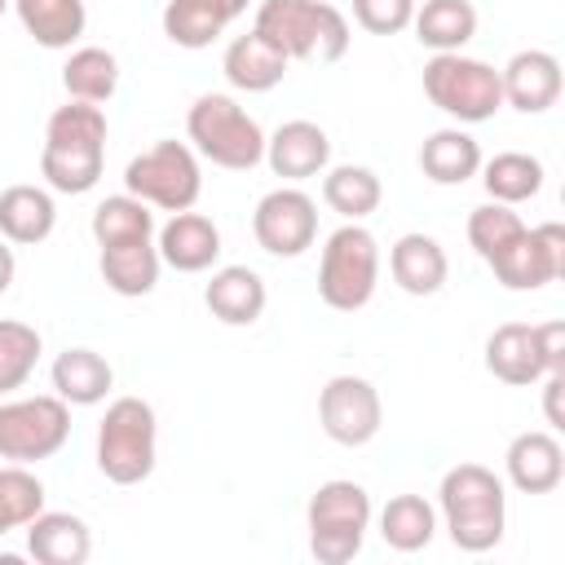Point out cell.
Here are the masks:
<instances>
[{
    "instance_id": "d590c367",
    "label": "cell",
    "mask_w": 565,
    "mask_h": 565,
    "mask_svg": "<svg viewBox=\"0 0 565 565\" xmlns=\"http://www.w3.org/2000/svg\"><path fill=\"white\" fill-rule=\"evenodd\" d=\"M44 512V481L31 463H0V521L4 530H26Z\"/></svg>"
},
{
    "instance_id": "e0dca14e",
    "label": "cell",
    "mask_w": 565,
    "mask_h": 565,
    "mask_svg": "<svg viewBox=\"0 0 565 565\" xmlns=\"http://www.w3.org/2000/svg\"><path fill=\"white\" fill-rule=\"evenodd\" d=\"M503 472L521 494H552L565 477V450L552 428L516 433L503 450Z\"/></svg>"
},
{
    "instance_id": "44dd1931",
    "label": "cell",
    "mask_w": 565,
    "mask_h": 565,
    "mask_svg": "<svg viewBox=\"0 0 565 565\" xmlns=\"http://www.w3.org/2000/svg\"><path fill=\"white\" fill-rule=\"evenodd\" d=\"M26 556L40 565H84L93 556V530L75 512H40L26 521Z\"/></svg>"
},
{
    "instance_id": "e575fe53",
    "label": "cell",
    "mask_w": 565,
    "mask_h": 565,
    "mask_svg": "<svg viewBox=\"0 0 565 565\" xmlns=\"http://www.w3.org/2000/svg\"><path fill=\"white\" fill-rule=\"evenodd\" d=\"M40 331L31 322H18V318H0V397L22 388L40 362Z\"/></svg>"
},
{
    "instance_id": "7bdbcfd3",
    "label": "cell",
    "mask_w": 565,
    "mask_h": 565,
    "mask_svg": "<svg viewBox=\"0 0 565 565\" xmlns=\"http://www.w3.org/2000/svg\"><path fill=\"white\" fill-rule=\"evenodd\" d=\"M9 4H13V0H0V13H4V9H9Z\"/></svg>"
},
{
    "instance_id": "3957f363",
    "label": "cell",
    "mask_w": 565,
    "mask_h": 565,
    "mask_svg": "<svg viewBox=\"0 0 565 565\" xmlns=\"http://www.w3.org/2000/svg\"><path fill=\"white\" fill-rule=\"evenodd\" d=\"M252 31L265 35L287 62H340L349 53V22L327 0H260Z\"/></svg>"
},
{
    "instance_id": "8fae6325",
    "label": "cell",
    "mask_w": 565,
    "mask_h": 565,
    "mask_svg": "<svg viewBox=\"0 0 565 565\" xmlns=\"http://www.w3.org/2000/svg\"><path fill=\"white\" fill-rule=\"evenodd\" d=\"M318 424L335 446H366L384 428V402L380 388L366 375H331L318 393Z\"/></svg>"
},
{
    "instance_id": "9c48e42d",
    "label": "cell",
    "mask_w": 565,
    "mask_h": 565,
    "mask_svg": "<svg viewBox=\"0 0 565 565\" xmlns=\"http://www.w3.org/2000/svg\"><path fill=\"white\" fill-rule=\"evenodd\" d=\"M124 190L159 212H185L203 194V168L194 146L185 141H154L124 168Z\"/></svg>"
},
{
    "instance_id": "2e32d148",
    "label": "cell",
    "mask_w": 565,
    "mask_h": 565,
    "mask_svg": "<svg viewBox=\"0 0 565 565\" xmlns=\"http://www.w3.org/2000/svg\"><path fill=\"white\" fill-rule=\"evenodd\" d=\"M265 163L282 181H309L331 168V137L313 119H287L265 137Z\"/></svg>"
},
{
    "instance_id": "8992f818",
    "label": "cell",
    "mask_w": 565,
    "mask_h": 565,
    "mask_svg": "<svg viewBox=\"0 0 565 565\" xmlns=\"http://www.w3.org/2000/svg\"><path fill=\"white\" fill-rule=\"evenodd\" d=\"M97 472L115 486H137L159 459V419L146 397H115L97 424Z\"/></svg>"
},
{
    "instance_id": "5bb4252c",
    "label": "cell",
    "mask_w": 565,
    "mask_h": 565,
    "mask_svg": "<svg viewBox=\"0 0 565 565\" xmlns=\"http://www.w3.org/2000/svg\"><path fill=\"white\" fill-rule=\"evenodd\" d=\"M154 247H159V260L177 274H203L221 260V230L212 216L185 207V212H172L159 234H154Z\"/></svg>"
},
{
    "instance_id": "484cf974",
    "label": "cell",
    "mask_w": 565,
    "mask_h": 565,
    "mask_svg": "<svg viewBox=\"0 0 565 565\" xmlns=\"http://www.w3.org/2000/svg\"><path fill=\"white\" fill-rule=\"evenodd\" d=\"M419 172L433 185H463L481 172V146L463 128H437L419 146Z\"/></svg>"
},
{
    "instance_id": "d6986e66",
    "label": "cell",
    "mask_w": 565,
    "mask_h": 565,
    "mask_svg": "<svg viewBox=\"0 0 565 565\" xmlns=\"http://www.w3.org/2000/svg\"><path fill=\"white\" fill-rule=\"evenodd\" d=\"M265 300H269L265 278L252 265H221V269H212L207 287H203L207 313L225 327H252L265 313Z\"/></svg>"
},
{
    "instance_id": "4fadbf2b",
    "label": "cell",
    "mask_w": 565,
    "mask_h": 565,
    "mask_svg": "<svg viewBox=\"0 0 565 565\" xmlns=\"http://www.w3.org/2000/svg\"><path fill=\"white\" fill-rule=\"evenodd\" d=\"M486 265L494 269V278L508 291H539V287H547L565 274V225L561 221L525 225V234L516 243H508Z\"/></svg>"
},
{
    "instance_id": "4316f807",
    "label": "cell",
    "mask_w": 565,
    "mask_h": 565,
    "mask_svg": "<svg viewBox=\"0 0 565 565\" xmlns=\"http://www.w3.org/2000/svg\"><path fill=\"white\" fill-rule=\"evenodd\" d=\"M415 40L433 53H463V44L477 35V9L472 0H424L415 4Z\"/></svg>"
},
{
    "instance_id": "cb8c5ba5",
    "label": "cell",
    "mask_w": 565,
    "mask_h": 565,
    "mask_svg": "<svg viewBox=\"0 0 565 565\" xmlns=\"http://www.w3.org/2000/svg\"><path fill=\"white\" fill-rule=\"evenodd\" d=\"M53 393L66 402V406H97L106 402L110 384H115V366L97 353V349H62L53 358Z\"/></svg>"
},
{
    "instance_id": "f1b7e54d",
    "label": "cell",
    "mask_w": 565,
    "mask_h": 565,
    "mask_svg": "<svg viewBox=\"0 0 565 565\" xmlns=\"http://www.w3.org/2000/svg\"><path fill=\"white\" fill-rule=\"evenodd\" d=\"M384 199L375 168L366 163H335L322 172V203L344 221H366Z\"/></svg>"
},
{
    "instance_id": "b9f144b4",
    "label": "cell",
    "mask_w": 565,
    "mask_h": 565,
    "mask_svg": "<svg viewBox=\"0 0 565 565\" xmlns=\"http://www.w3.org/2000/svg\"><path fill=\"white\" fill-rule=\"evenodd\" d=\"M216 4H221V9L230 13V22H234V18H243V13H247V4H252V0H216Z\"/></svg>"
},
{
    "instance_id": "83f0119b",
    "label": "cell",
    "mask_w": 565,
    "mask_h": 565,
    "mask_svg": "<svg viewBox=\"0 0 565 565\" xmlns=\"http://www.w3.org/2000/svg\"><path fill=\"white\" fill-rule=\"evenodd\" d=\"M13 13L40 49H71L88 26L84 0H13Z\"/></svg>"
},
{
    "instance_id": "7a4b0ae2",
    "label": "cell",
    "mask_w": 565,
    "mask_h": 565,
    "mask_svg": "<svg viewBox=\"0 0 565 565\" xmlns=\"http://www.w3.org/2000/svg\"><path fill=\"white\" fill-rule=\"evenodd\" d=\"M437 512L459 552H490L508 530V494L503 477L486 463H455L437 486Z\"/></svg>"
},
{
    "instance_id": "7402d4cb",
    "label": "cell",
    "mask_w": 565,
    "mask_h": 565,
    "mask_svg": "<svg viewBox=\"0 0 565 565\" xmlns=\"http://www.w3.org/2000/svg\"><path fill=\"white\" fill-rule=\"evenodd\" d=\"M57 225V203L44 185H9L0 190V238L13 247H35L53 234Z\"/></svg>"
},
{
    "instance_id": "4dcf8cb0",
    "label": "cell",
    "mask_w": 565,
    "mask_h": 565,
    "mask_svg": "<svg viewBox=\"0 0 565 565\" xmlns=\"http://www.w3.org/2000/svg\"><path fill=\"white\" fill-rule=\"evenodd\" d=\"M62 88L75 102L106 106L115 97V88H119V57L110 49H97V44L71 49V57L62 66Z\"/></svg>"
},
{
    "instance_id": "74e56055",
    "label": "cell",
    "mask_w": 565,
    "mask_h": 565,
    "mask_svg": "<svg viewBox=\"0 0 565 565\" xmlns=\"http://www.w3.org/2000/svg\"><path fill=\"white\" fill-rule=\"evenodd\" d=\"M415 18V0H353V22L371 35H397Z\"/></svg>"
},
{
    "instance_id": "9a60e30c",
    "label": "cell",
    "mask_w": 565,
    "mask_h": 565,
    "mask_svg": "<svg viewBox=\"0 0 565 565\" xmlns=\"http://www.w3.org/2000/svg\"><path fill=\"white\" fill-rule=\"evenodd\" d=\"M499 88H503V106L521 115H543L561 102V62L547 49H521L499 71Z\"/></svg>"
},
{
    "instance_id": "7c38bea8",
    "label": "cell",
    "mask_w": 565,
    "mask_h": 565,
    "mask_svg": "<svg viewBox=\"0 0 565 565\" xmlns=\"http://www.w3.org/2000/svg\"><path fill=\"white\" fill-rule=\"evenodd\" d=\"M252 234H256V247L260 252L291 260V256L309 252L313 238H318V203L300 185H278V190H269L256 203Z\"/></svg>"
},
{
    "instance_id": "ac0fdd59",
    "label": "cell",
    "mask_w": 565,
    "mask_h": 565,
    "mask_svg": "<svg viewBox=\"0 0 565 565\" xmlns=\"http://www.w3.org/2000/svg\"><path fill=\"white\" fill-rule=\"evenodd\" d=\"M486 371L512 388H530L547 375V358L539 344V327L530 322H503L486 340Z\"/></svg>"
},
{
    "instance_id": "ba28073f",
    "label": "cell",
    "mask_w": 565,
    "mask_h": 565,
    "mask_svg": "<svg viewBox=\"0 0 565 565\" xmlns=\"http://www.w3.org/2000/svg\"><path fill=\"white\" fill-rule=\"evenodd\" d=\"M424 97L455 124H486L503 110L499 71L468 53H433L424 62Z\"/></svg>"
},
{
    "instance_id": "ee69618b",
    "label": "cell",
    "mask_w": 565,
    "mask_h": 565,
    "mask_svg": "<svg viewBox=\"0 0 565 565\" xmlns=\"http://www.w3.org/2000/svg\"><path fill=\"white\" fill-rule=\"evenodd\" d=\"M4 534H9V530H4V521H0V539H4Z\"/></svg>"
},
{
    "instance_id": "f546056e",
    "label": "cell",
    "mask_w": 565,
    "mask_h": 565,
    "mask_svg": "<svg viewBox=\"0 0 565 565\" xmlns=\"http://www.w3.org/2000/svg\"><path fill=\"white\" fill-rule=\"evenodd\" d=\"M543 159L539 154H525V150H499L494 159H481V185L494 203H525L543 190Z\"/></svg>"
},
{
    "instance_id": "ab89813d",
    "label": "cell",
    "mask_w": 565,
    "mask_h": 565,
    "mask_svg": "<svg viewBox=\"0 0 565 565\" xmlns=\"http://www.w3.org/2000/svg\"><path fill=\"white\" fill-rule=\"evenodd\" d=\"M561 393H565V371H547V375H543V415H547L552 433H556V428H565V415H561Z\"/></svg>"
},
{
    "instance_id": "1f68e13d",
    "label": "cell",
    "mask_w": 565,
    "mask_h": 565,
    "mask_svg": "<svg viewBox=\"0 0 565 565\" xmlns=\"http://www.w3.org/2000/svg\"><path fill=\"white\" fill-rule=\"evenodd\" d=\"M437 534V508L424 494H393L380 508V539L393 552H424Z\"/></svg>"
},
{
    "instance_id": "5b68a950",
    "label": "cell",
    "mask_w": 565,
    "mask_h": 565,
    "mask_svg": "<svg viewBox=\"0 0 565 565\" xmlns=\"http://www.w3.org/2000/svg\"><path fill=\"white\" fill-rule=\"evenodd\" d=\"M371 494L366 486L349 477H331L309 494L305 508V530H309V552L318 565H344L362 552L366 530H371Z\"/></svg>"
},
{
    "instance_id": "6da1fadb",
    "label": "cell",
    "mask_w": 565,
    "mask_h": 565,
    "mask_svg": "<svg viewBox=\"0 0 565 565\" xmlns=\"http://www.w3.org/2000/svg\"><path fill=\"white\" fill-rule=\"evenodd\" d=\"M106 168V110L93 102H66L44 124L40 177L57 194H88Z\"/></svg>"
},
{
    "instance_id": "8d00e7d4",
    "label": "cell",
    "mask_w": 565,
    "mask_h": 565,
    "mask_svg": "<svg viewBox=\"0 0 565 565\" xmlns=\"http://www.w3.org/2000/svg\"><path fill=\"white\" fill-rule=\"evenodd\" d=\"M525 234V221L516 216V207H508V203H481V207H472L468 212V243H472V252L481 256V260H494L508 243H516Z\"/></svg>"
},
{
    "instance_id": "277c9868",
    "label": "cell",
    "mask_w": 565,
    "mask_h": 565,
    "mask_svg": "<svg viewBox=\"0 0 565 565\" xmlns=\"http://www.w3.org/2000/svg\"><path fill=\"white\" fill-rule=\"evenodd\" d=\"M185 132L199 159L225 168V172H252L265 163V128L230 97V93H203L185 110Z\"/></svg>"
},
{
    "instance_id": "d6a6232c",
    "label": "cell",
    "mask_w": 565,
    "mask_h": 565,
    "mask_svg": "<svg viewBox=\"0 0 565 565\" xmlns=\"http://www.w3.org/2000/svg\"><path fill=\"white\" fill-rule=\"evenodd\" d=\"M159 22H163V35L177 49H207L225 35L230 13L216 0H168Z\"/></svg>"
},
{
    "instance_id": "60d3db41",
    "label": "cell",
    "mask_w": 565,
    "mask_h": 565,
    "mask_svg": "<svg viewBox=\"0 0 565 565\" xmlns=\"http://www.w3.org/2000/svg\"><path fill=\"white\" fill-rule=\"evenodd\" d=\"M13 274H18V260H13V247L0 238V296L13 287Z\"/></svg>"
},
{
    "instance_id": "836d02e7",
    "label": "cell",
    "mask_w": 565,
    "mask_h": 565,
    "mask_svg": "<svg viewBox=\"0 0 565 565\" xmlns=\"http://www.w3.org/2000/svg\"><path fill=\"white\" fill-rule=\"evenodd\" d=\"M93 238L97 247H115V243H137V238H154V212L150 203L124 194H110L93 207Z\"/></svg>"
},
{
    "instance_id": "d4e9b609",
    "label": "cell",
    "mask_w": 565,
    "mask_h": 565,
    "mask_svg": "<svg viewBox=\"0 0 565 565\" xmlns=\"http://www.w3.org/2000/svg\"><path fill=\"white\" fill-rule=\"evenodd\" d=\"M97 269H102V282L115 291V296H150L159 287V247L154 238H137V243H115V247H102L97 256Z\"/></svg>"
},
{
    "instance_id": "f35d334b",
    "label": "cell",
    "mask_w": 565,
    "mask_h": 565,
    "mask_svg": "<svg viewBox=\"0 0 565 565\" xmlns=\"http://www.w3.org/2000/svg\"><path fill=\"white\" fill-rule=\"evenodd\" d=\"M539 344H543L547 371H565V327L561 322H539Z\"/></svg>"
},
{
    "instance_id": "ffe728a7",
    "label": "cell",
    "mask_w": 565,
    "mask_h": 565,
    "mask_svg": "<svg viewBox=\"0 0 565 565\" xmlns=\"http://www.w3.org/2000/svg\"><path fill=\"white\" fill-rule=\"evenodd\" d=\"M388 274L406 296H437L450 278V260L433 234L411 230L388 247Z\"/></svg>"
},
{
    "instance_id": "603a6c76",
    "label": "cell",
    "mask_w": 565,
    "mask_h": 565,
    "mask_svg": "<svg viewBox=\"0 0 565 565\" xmlns=\"http://www.w3.org/2000/svg\"><path fill=\"white\" fill-rule=\"evenodd\" d=\"M287 57L256 31H243L225 44V57H221V71L225 79L238 88V93H269L274 84H282L287 75Z\"/></svg>"
},
{
    "instance_id": "30bf717a",
    "label": "cell",
    "mask_w": 565,
    "mask_h": 565,
    "mask_svg": "<svg viewBox=\"0 0 565 565\" xmlns=\"http://www.w3.org/2000/svg\"><path fill=\"white\" fill-rule=\"evenodd\" d=\"M71 437V406L57 393L0 402V459L40 463L53 459Z\"/></svg>"
},
{
    "instance_id": "52a82bcc",
    "label": "cell",
    "mask_w": 565,
    "mask_h": 565,
    "mask_svg": "<svg viewBox=\"0 0 565 565\" xmlns=\"http://www.w3.org/2000/svg\"><path fill=\"white\" fill-rule=\"evenodd\" d=\"M380 287V243L362 221H344L327 234L318 260V296L327 309L358 313Z\"/></svg>"
}]
</instances>
